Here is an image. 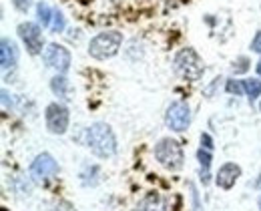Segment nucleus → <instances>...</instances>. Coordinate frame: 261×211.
Instances as JSON below:
<instances>
[{"mask_svg":"<svg viewBox=\"0 0 261 211\" xmlns=\"http://www.w3.org/2000/svg\"><path fill=\"white\" fill-rule=\"evenodd\" d=\"M227 91L233 95H241L245 89H243V83H237V81H227Z\"/></svg>","mask_w":261,"mask_h":211,"instance_id":"a211bd4d","label":"nucleus"},{"mask_svg":"<svg viewBox=\"0 0 261 211\" xmlns=\"http://www.w3.org/2000/svg\"><path fill=\"white\" fill-rule=\"evenodd\" d=\"M123 44V35L117 33V31H111V33H100L97 35L91 44H89V55L97 61H105V59H111L119 52Z\"/></svg>","mask_w":261,"mask_h":211,"instance_id":"f03ea898","label":"nucleus"},{"mask_svg":"<svg viewBox=\"0 0 261 211\" xmlns=\"http://www.w3.org/2000/svg\"><path fill=\"white\" fill-rule=\"evenodd\" d=\"M18 35L22 38V42L27 44V48H29L31 55H40L42 52L44 38H42V31H40L38 24H34V22H22L18 27Z\"/></svg>","mask_w":261,"mask_h":211,"instance_id":"1a4fd4ad","label":"nucleus"},{"mask_svg":"<svg viewBox=\"0 0 261 211\" xmlns=\"http://www.w3.org/2000/svg\"><path fill=\"white\" fill-rule=\"evenodd\" d=\"M42 59H44V63L48 67L57 69L59 72H66L68 67H70V52L66 50L63 44H57V42H53V44L46 46Z\"/></svg>","mask_w":261,"mask_h":211,"instance_id":"6e6552de","label":"nucleus"},{"mask_svg":"<svg viewBox=\"0 0 261 211\" xmlns=\"http://www.w3.org/2000/svg\"><path fill=\"white\" fill-rule=\"evenodd\" d=\"M55 16V22H53V33H61L63 29H65V16H63V12H55L53 14Z\"/></svg>","mask_w":261,"mask_h":211,"instance_id":"f3484780","label":"nucleus"},{"mask_svg":"<svg viewBox=\"0 0 261 211\" xmlns=\"http://www.w3.org/2000/svg\"><path fill=\"white\" fill-rule=\"evenodd\" d=\"M259 209H261V197H259Z\"/></svg>","mask_w":261,"mask_h":211,"instance_id":"393cba45","label":"nucleus"},{"mask_svg":"<svg viewBox=\"0 0 261 211\" xmlns=\"http://www.w3.org/2000/svg\"><path fill=\"white\" fill-rule=\"evenodd\" d=\"M257 72H259V76H261V61L257 63Z\"/></svg>","mask_w":261,"mask_h":211,"instance_id":"b1692460","label":"nucleus"},{"mask_svg":"<svg viewBox=\"0 0 261 211\" xmlns=\"http://www.w3.org/2000/svg\"><path fill=\"white\" fill-rule=\"evenodd\" d=\"M197 157H199V163H201V181L203 183H209V167H211V153L209 149H199L197 151Z\"/></svg>","mask_w":261,"mask_h":211,"instance_id":"ddd939ff","label":"nucleus"},{"mask_svg":"<svg viewBox=\"0 0 261 211\" xmlns=\"http://www.w3.org/2000/svg\"><path fill=\"white\" fill-rule=\"evenodd\" d=\"M135 211H169V209H167V201H165L161 195L149 193V195H145L139 201V205H137Z\"/></svg>","mask_w":261,"mask_h":211,"instance_id":"f8f14e48","label":"nucleus"},{"mask_svg":"<svg viewBox=\"0 0 261 211\" xmlns=\"http://www.w3.org/2000/svg\"><path fill=\"white\" fill-rule=\"evenodd\" d=\"M155 157L163 167L171 169V171H177L183 167V149L175 139L167 137V139L159 141L155 147Z\"/></svg>","mask_w":261,"mask_h":211,"instance_id":"20e7f679","label":"nucleus"},{"mask_svg":"<svg viewBox=\"0 0 261 211\" xmlns=\"http://www.w3.org/2000/svg\"><path fill=\"white\" fill-rule=\"evenodd\" d=\"M247 67H249V61H247L245 57H241V59L237 61V67L233 65V72H235V74H239V72H245V70H247Z\"/></svg>","mask_w":261,"mask_h":211,"instance_id":"6ab92c4d","label":"nucleus"},{"mask_svg":"<svg viewBox=\"0 0 261 211\" xmlns=\"http://www.w3.org/2000/svg\"><path fill=\"white\" fill-rule=\"evenodd\" d=\"M175 70L187 81H199L205 72V67L193 48H183L175 57Z\"/></svg>","mask_w":261,"mask_h":211,"instance_id":"7ed1b4c3","label":"nucleus"},{"mask_svg":"<svg viewBox=\"0 0 261 211\" xmlns=\"http://www.w3.org/2000/svg\"><path fill=\"white\" fill-rule=\"evenodd\" d=\"M66 78L65 76H55L53 78V91H55V95H59V97H66Z\"/></svg>","mask_w":261,"mask_h":211,"instance_id":"dca6fc26","label":"nucleus"},{"mask_svg":"<svg viewBox=\"0 0 261 211\" xmlns=\"http://www.w3.org/2000/svg\"><path fill=\"white\" fill-rule=\"evenodd\" d=\"M239 177H241L239 165H235V163H225V165L219 169V173H217V185H219L221 189H231Z\"/></svg>","mask_w":261,"mask_h":211,"instance_id":"9d476101","label":"nucleus"},{"mask_svg":"<svg viewBox=\"0 0 261 211\" xmlns=\"http://www.w3.org/2000/svg\"><path fill=\"white\" fill-rule=\"evenodd\" d=\"M201 145L205 147V149H213V141L209 135H201Z\"/></svg>","mask_w":261,"mask_h":211,"instance_id":"4be33fe9","label":"nucleus"},{"mask_svg":"<svg viewBox=\"0 0 261 211\" xmlns=\"http://www.w3.org/2000/svg\"><path fill=\"white\" fill-rule=\"evenodd\" d=\"M44 119H46V127L50 133L55 135H63L68 129V109L61 103H50L46 107V113H44Z\"/></svg>","mask_w":261,"mask_h":211,"instance_id":"39448f33","label":"nucleus"},{"mask_svg":"<svg viewBox=\"0 0 261 211\" xmlns=\"http://www.w3.org/2000/svg\"><path fill=\"white\" fill-rule=\"evenodd\" d=\"M165 121H167V127H169L171 131L181 133V131H185V129L189 127V123H191V111H189V107L185 105V103L177 101V103H173V105L167 109Z\"/></svg>","mask_w":261,"mask_h":211,"instance_id":"0eeeda50","label":"nucleus"},{"mask_svg":"<svg viewBox=\"0 0 261 211\" xmlns=\"http://www.w3.org/2000/svg\"><path fill=\"white\" fill-rule=\"evenodd\" d=\"M241 83H243V89H245V93H247V97L251 101L257 99L261 95V81H257V78H245Z\"/></svg>","mask_w":261,"mask_h":211,"instance_id":"4468645a","label":"nucleus"},{"mask_svg":"<svg viewBox=\"0 0 261 211\" xmlns=\"http://www.w3.org/2000/svg\"><path fill=\"white\" fill-rule=\"evenodd\" d=\"M18 61V50H16V44L10 40V38H2L0 42V63H2V69H12Z\"/></svg>","mask_w":261,"mask_h":211,"instance_id":"9b49d317","label":"nucleus"},{"mask_svg":"<svg viewBox=\"0 0 261 211\" xmlns=\"http://www.w3.org/2000/svg\"><path fill=\"white\" fill-rule=\"evenodd\" d=\"M59 173V165L55 161L53 155L48 153H40L31 165V177H33L36 183H42V181H48Z\"/></svg>","mask_w":261,"mask_h":211,"instance_id":"423d86ee","label":"nucleus"},{"mask_svg":"<svg viewBox=\"0 0 261 211\" xmlns=\"http://www.w3.org/2000/svg\"><path fill=\"white\" fill-rule=\"evenodd\" d=\"M87 147L100 159H109L117 153L115 133L107 123H95L87 129Z\"/></svg>","mask_w":261,"mask_h":211,"instance_id":"f257e3e1","label":"nucleus"},{"mask_svg":"<svg viewBox=\"0 0 261 211\" xmlns=\"http://www.w3.org/2000/svg\"><path fill=\"white\" fill-rule=\"evenodd\" d=\"M251 48H253L255 52H259V55H261V31L257 33V36L253 38V42H251Z\"/></svg>","mask_w":261,"mask_h":211,"instance_id":"412c9836","label":"nucleus"},{"mask_svg":"<svg viewBox=\"0 0 261 211\" xmlns=\"http://www.w3.org/2000/svg\"><path fill=\"white\" fill-rule=\"evenodd\" d=\"M36 14H38V22H40L42 27H48V22H50V8H48V4L38 2V6H36Z\"/></svg>","mask_w":261,"mask_h":211,"instance_id":"2eb2a0df","label":"nucleus"},{"mask_svg":"<svg viewBox=\"0 0 261 211\" xmlns=\"http://www.w3.org/2000/svg\"><path fill=\"white\" fill-rule=\"evenodd\" d=\"M12 4H14V8H16V10H20V12H27V10L31 8L33 0H12Z\"/></svg>","mask_w":261,"mask_h":211,"instance_id":"aec40b11","label":"nucleus"},{"mask_svg":"<svg viewBox=\"0 0 261 211\" xmlns=\"http://www.w3.org/2000/svg\"><path fill=\"white\" fill-rule=\"evenodd\" d=\"M255 187H257V189H261V175H259V179H257V183H255Z\"/></svg>","mask_w":261,"mask_h":211,"instance_id":"5701e85b","label":"nucleus"}]
</instances>
